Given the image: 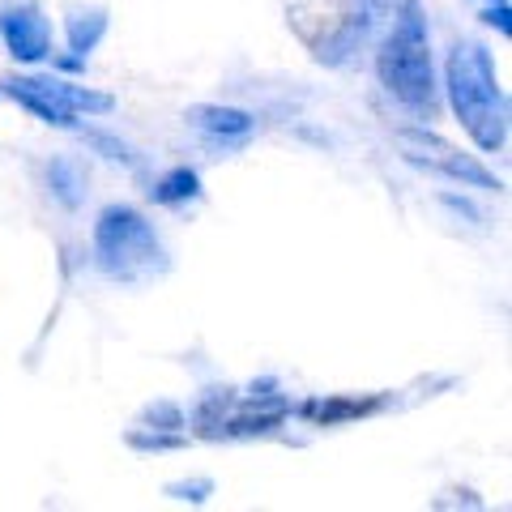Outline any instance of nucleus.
<instances>
[{
	"label": "nucleus",
	"instance_id": "1",
	"mask_svg": "<svg viewBox=\"0 0 512 512\" xmlns=\"http://www.w3.org/2000/svg\"><path fill=\"white\" fill-rule=\"evenodd\" d=\"M444 90L457 124L483 154H500L508 146V94L495 77L491 52L483 43H457L444 64Z\"/></svg>",
	"mask_w": 512,
	"mask_h": 512
},
{
	"label": "nucleus",
	"instance_id": "2",
	"mask_svg": "<svg viewBox=\"0 0 512 512\" xmlns=\"http://www.w3.org/2000/svg\"><path fill=\"white\" fill-rule=\"evenodd\" d=\"M376 77L393 103H402L414 116L431 120L440 111L436 64H431V30L419 0H402L397 18L376 52Z\"/></svg>",
	"mask_w": 512,
	"mask_h": 512
},
{
	"label": "nucleus",
	"instance_id": "3",
	"mask_svg": "<svg viewBox=\"0 0 512 512\" xmlns=\"http://www.w3.org/2000/svg\"><path fill=\"white\" fill-rule=\"evenodd\" d=\"M94 261L107 278L128 286L163 278L171 269L154 222L133 205H103L99 210V218H94Z\"/></svg>",
	"mask_w": 512,
	"mask_h": 512
},
{
	"label": "nucleus",
	"instance_id": "4",
	"mask_svg": "<svg viewBox=\"0 0 512 512\" xmlns=\"http://www.w3.org/2000/svg\"><path fill=\"white\" fill-rule=\"evenodd\" d=\"M376 0H286L291 26L320 64H342L372 30Z\"/></svg>",
	"mask_w": 512,
	"mask_h": 512
},
{
	"label": "nucleus",
	"instance_id": "5",
	"mask_svg": "<svg viewBox=\"0 0 512 512\" xmlns=\"http://www.w3.org/2000/svg\"><path fill=\"white\" fill-rule=\"evenodd\" d=\"M397 146H402L406 163L423 167V171H436L444 180H453L461 188H478V192H500V175L491 167H483L474 154H461L453 141H444L440 133L431 128H397Z\"/></svg>",
	"mask_w": 512,
	"mask_h": 512
},
{
	"label": "nucleus",
	"instance_id": "6",
	"mask_svg": "<svg viewBox=\"0 0 512 512\" xmlns=\"http://www.w3.org/2000/svg\"><path fill=\"white\" fill-rule=\"evenodd\" d=\"M0 43L22 64H43L52 56V22L39 0H0Z\"/></svg>",
	"mask_w": 512,
	"mask_h": 512
},
{
	"label": "nucleus",
	"instance_id": "7",
	"mask_svg": "<svg viewBox=\"0 0 512 512\" xmlns=\"http://www.w3.org/2000/svg\"><path fill=\"white\" fill-rule=\"evenodd\" d=\"M393 406V393H325V397H303L291 406L295 419L312 423V427H342V423H359V419H376Z\"/></svg>",
	"mask_w": 512,
	"mask_h": 512
},
{
	"label": "nucleus",
	"instance_id": "8",
	"mask_svg": "<svg viewBox=\"0 0 512 512\" xmlns=\"http://www.w3.org/2000/svg\"><path fill=\"white\" fill-rule=\"evenodd\" d=\"M291 419V402H286L282 393L274 397H248L244 410H231V419L222 423L218 440H269L278 436V427Z\"/></svg>",
	"mask_w": 512,
	"mask_h": 512
},
{
	"label": "nucleus",
	"instance_id": "9",
	"mask_svg": "<svg viewBox=\"0 0 512 512\" xmlns=\"http://www.w3.org/2000/svg\"><path fill=\"white\" fill-rule=\"evenodd\" d=\"M188 128H197L201 137L222 141V146H244L256 133V116L244 107H227V103H192L184 111Z\"/></svg>",
	"mask_w": 512,
	"mask_h": 512
},
{
	"label": "nucleus",
	"instance_id": "10",
	"mask_svg": "<svg viewBox=\"0 0 512 512\" xmlns=\"http://www.w3.org/2000/svg\"><path fill=\"white\" fill-rule=\"evenodd\" d=\"M0 90L9 94L18 107H26L35 120L43 124H52V128H77V116H69L60 103L47 99V90L39 86V77H18V73H9L5 82H0Z\"/></svg>",
	"mask_w": 512,
	"mask_h": 512
},
{
	"label": "nucleus",
	"instance_id": "11",
	"mask_svg": "<svg viewBox=\"0 0 512 512\" xmlns=\"http://www.w3.org/2000/svg\"><path fill=\"white\" fill-rule=\"evenodd\" d=\"M39 86L47 90V99L60 103L69 116H111L116 99L103 90H90L82 82H69V77H39Z\"/></svg>",
	"mask_w": 512,
	"mask_h": 512
},
{
	"label": "nucleus",
	"instance_id": "12",
	"mask_svg": "<svg viewBox=\"0 0 512 512\" xmlns=\"http://www.w3.org/2000/svg\"><path fill=\"white\" fill-rule=\"evenodd\" d=\"M235 406H239V389H231V384H214V389H205L197 397V406H192V414H188L192 436L218 444V431H222V423L231 419Z\"/></svg>",
	"mask_w": 512,
	"mask_h": 512
},
{
	"label": "nucleus",
	"instance_id": "13",
	"mask_svg": "<svg viewBox=\"0 0 512 512\" xmlns=\"http://www.w3.org/2000/svg\"><path fill=\"white\" fill-rule=\"evenodd\" d=\"M103 35H107V9H86L64 22V39H69L73 60H86L103 43Z\"/></svg>",
	"mask_w": 512,
	"mask_h": 512
},
{
	"label": "nucleus",
	"instance_id": "14",
	"mask_svg": "<svg viewBox=\"0 0 512 512\" xmlns=\"http://www.w3.org/2000/svg\"><path fill=\"white\" fill-rule=\"evenodd\" d=\"M150 197H154V205H167V210H180V205H188V201H201V175L192 167H175L150 188Z\"/></svg>",
	"mask_w": 512,
	"mask_h": 512
},
{
	"label": "nucleus",
	"instance_id": "15",
	"mask_svg": "<svg viewBox=\"0 0 512 512\" xmlns=\"http://www.w3.org/2000/svg\"><path fill=\"white\" fill-rule=\"evenodd\" d=\"M47 184H52V197L60 205H69V210H77L82 197H86V175L73 158H56V163L47 167Z\"/></svg>",
	"mask_w": 512,
	"mask_h": 512
},
{
	"label": "nucleus",
	"instance_id": "16",
	"mask_svg": "<svg viewBox=\"0 0 512 512\" xmlns=\"http://www.w3.org/2000/svg\"><path fill=\"white\" fill-rule=\"evenodd\" d=\"M124 444L133 453H184L188 448V436L184 431H158V427H128L124 431Z\"/></svg>",
	"mask_w": 512,
	"mask_h": 512
},
{
	"label": "nucleus",
	"instance_id": "17",
	"mask_svg": "<svg viewBox=\"0 0 512 512\" xmlns=\"http://www.w3.org/2000/svg\"><path fill=\"white\" fill-rule=\"evenodd\" d=\"M82 137L90 141L94 150H99L103 158H111V163H120L124 171H141V154L128 146V141L120 137H111V133H99V128H82Z\"/></svg>",
	"mask_w": 512,
	"mask_h": 512
},
{
	"label": "nucleus",
	"instance_id": "18",
	"mask_svg": "<svg viewBox=\"0 0 512 512\" xmlns=\"http://www.w3.org/2000/svg\"><path fill=\"white\" fill-rule=\"evenodd\" d=\"M141 427H158V431H184L188 419L184 410L175 402H150L146 410H141Z\"/></svg>",
	"mask_w": 512,
	"mask_h": 512
},
{
	"label": "nucleus",
	"instance_id": "19",
	"mask_svg": "<svg viewBox=\"0 0 512 512\" xmlns=\"http://www.w3.org/2000/svg\"><path fill=\"white\" fill-rule=\"evenodd\" d=\"M214 495V478H180V483H167V500L175 504H205Z\"/></svg>",
	"mask_w": 512,
	"mask_h": 512
},
{
	"label": "nucleus",
	"instance_id": "20",
	"mask_svg": "<svg viewBox=\"0 0 512 512\" xmlns=\"http://www.w3.org/2000/svg\"><path fill=\"white\" fill-rule=\"evenodd\" d=\"M508 18H512L508 0H495V5H487V9H483V22H487V26H495V30H500L504 39L512 35V22H508Z\"/></svg>",
	"mask_w": 512,
	"mask_h": 512
},
{
	"label": "nucleus",
	"instance_id": "21",
	"mask_svg": "<svg viewBox=\"0 0 512 512\" xmlns=\"http://www.w3.org/2000/svg\"><path fill=\"white\" fill-rule=\"evenodd\" d=\"M274 393H278V380L274 376H261V380L248 384V397H274Z\"/></svg>",
	"mask_w": 512,
	"mask_h": 512
},
{
	"label": "nucleus",
	"instance_id": "22",
	"mask_svg": "<svg viewBox=\"0 0 512 512\" xmlns=\"http://www.w3.org/2000/svg\"><path fill=\"white\" fill-rule=\"evenodd\" d=\"M444 205H448V210H457V214H466V218H474L478 222V210H474V205L470 201H461V197H453V192H444V197H440Z\"/></svg>",
	"mask_w": 512,
	"mask_h": 512
},
{
	"label": "nucleus",
	"instance_id": "23",
	"mask_svg": "<svg viewBox=\"0 0 512 512\" xmlns=\"http://www.w3.org/2000/svg\"><path fill=\"white\" fill-rule=\"evenodd\" d=\"M487 5H495V0H487Z\"/></svg>",
	"mask_w": 512,
	"mask_h": 512
}]
</instances>
